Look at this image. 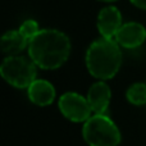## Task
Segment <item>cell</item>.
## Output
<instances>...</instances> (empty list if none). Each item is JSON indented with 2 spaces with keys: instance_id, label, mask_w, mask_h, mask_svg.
Returning a JSON list of instances; mask_svg holds the SVG:
<instances>
[{
  "instance_id": "obj_1",
  "label": "cell",
  "mask_w": 146,
  "mask_h": 146,
  "mask_svg": "<svg viewBox=\"0 0 146 146\" xmlns=\"http://www.w3.org/2000/svg\"><path fill=\"white\" fill-rule=\"evenodd\" d=\"M30 59L41 69L53 71L62 67L71 54V41L66 33L58 30H40L30 41Z\"/></svg>"
},
{
  "instance_id": "obj_2",
  "label": "cell",
  "mask_w": 146,
  "mask_h": 146,
  "mask_svg": "<svg viewBox=\"0 0 146 146\" xmlns=\"http://www.w3.org/2000/svg\"><path fill=\"white\" fill-rule=\"evenodd\" d=\"M122 66L121 46L115 40H95L86 51V67L92 77L100 81L110 80Z\"/></svg>"
},
{
  "instance_id": "obj_3",
  "label": "cell",
  "mask_w": 146,
  "mask_h": 146,
  "mask_svg": "<svg viewBox=\"0 0 146 146\" xmlns=\"http://www.w3.org/2000/svg\"><path fill=\"white\" fill-rule=\"evenodd\" d=\"M82 136L90 146H118L121 131L106 114H94L83 123Z\"/></svg>"
},
{
  "instance_id": "obj_4",
  "label": "cell",
  "mask_w": 146,
  "mask_h": 146,
  "mask_svg": "<svg viewBox=\"0 0 146 146\" xmlns=\"http://www.w3.org/2000/svg\"><path fill=\"white\" fill-rule=\"evenodd\" d=\"M0 73L9 85L17 88H28V86L36 80L37 66L25 56L12 55L3 60Z\"/></svg>"
},
{
  "instance_id": "obj_5",
  "label": "cell",
  "mask_w": 146,
  "mask_h": 146,
  "mask_svg": "<svg viewBox=\"0 0 146 146\" xmlns=\"http://www.w3.org/2000/svg\"><path fill=\"white\" fill-rule=\"evenodd\" d=\"M58 106L60 113L74 123H85L91 117V106L87 101V98L80 95L77 92H66L59 98Z\"/></svg>"
},
{
  "instance_id": "obj_6",
  "label": "cell",
  "mask_w": 146,
  "mask_h": 146,
  "mask_svg": "<svg viewBox=\"0 0 146 146\" xmlns=\"http://www.w3.org/2000/svg\"><path fill=\"white\" fill-rule=\"evenodd\" d=\"M114 40L124 49H136L141 46L146 40V28L141 23L127 22L118 30Z\"/></svg>"
},
{
  "instance_id": "obj_7",
  "label": "cell",
  "mask_w": 146,
  "mask_h": 146,
  "mask_svg": "<svg viewBox=\"0 0 146 146\" xmlns=\"http://www.w3.org/2000/svg\"><path fill=\"white\" fill-rule=\"evenodd\" d=\"M122 25V14L115 7H106L100 10L98 15V30L101 37L114 40Z\"/></svg>"
},
{
  "instance_id": "obj_8",
  "label": "cell",
  "mask_w": 146,
  "mask_h": 146,
  "mask_svg": "<svg viewBox=\"0 0 146 146\" xmlns=\"http://www.w3.org/2000/svg\"><path fill=\"white\" fill-rule=\"evenodd\" d=\"M111 99V91L108 83L104 81L95 82L87 92V101L91 106V110L95 114H105L109 108Z\"/></svg>"
},
{
  "instance_id": "obj_9",
  "label": "cell",
  "mask_w": 146,
  "mask_h": 146,
  "mask_svg": "<svg viewBox=\"0 0 146 146\" xmlns=\"http://www.w3.org/2000/svg\"><path fill=\"white\" fill-rule=\"evenodd\" d=\"M28 99L37 106H48L55 99V88L49 81L36 78L27 88Z\"/></svg>"
},
{
  "instance_id": "obj_10",
  "label": "cell",
  "mask_w": 146,
  "mask_h": 146,
  "mask_svg": "<svg viewBox=\"0 0 146 146\" xmlns=\"http://www.w3.org/2000/svg\"><path fill=\"white\" fill-rule=\"evenodd\" d=\"M30 41L19 32V30H10L5 32L1 37V50L9 56L17 55L26 48H28Z\"/></svg>"
},
{
  "instance_id": "obj_11",
  "label": "cell",
  "mask_w": 146,
  "mask_h": 146,
  "mask_svg": "<svg viewBox=\"0 0 146 146\" xmlns=\"http://www.w3.org/2000/svg\"><path fill=\"white\" fill-rule=\"evenodd\" d=\"M126 98L128 103L133 105L141 106L146 104V83L144 82H136L131 85L127 88Z\"/></svg>"
},
{
  "instance_id": "obj_12",
  "label": "cell",
  "mask_w": 146,
  "mask_h": 146,
  "mask_svg": "<svg viewBox=\"0 0 146 146\" xmlns=\"http://www.w3.org/2000/svg\"><path fill=\"white\" fill-rule=\"evenodd\" d=\"M19 32L27 38L28 41H31L38 32H40V28H38V23L35 19H27L21 25V27L18 28Z\"/></svg>"
},
{
  "instance_id": "obj_13",
  "label": "cell",
  "mask_w": 146,
  "mask_h": 146,
  "mask_svg": "<svg viewBox=\"0 0 146 146\" xmlns=\"http://www.w3.org/2000/svg\"><path fill=\"white\" fill-rule=\"evenodd\" d=\"M129 1H131L135 7L146 10V0H129Z\"/></svg>"
},
{
  "instance_id": "obj_14",
  "label": "cell",
  "mask_w": 146,
  "mask_h": 146,
  "mask_svg": "<svg viewBox=\"0 0 146 146\" xmlns=\"http://www.w3.org/2000/svg\"><path fill=\"white\" fill-rule=\"evenodd\" d=\"M99 1H106V3H110V1H117V0H99Z\"/></svg>"
}]
</instances>
